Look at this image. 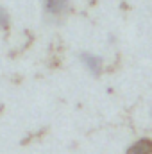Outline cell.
<instances>
[{
    "instance_id": "obj_1",
    "label": "cell",
    "mask_w": 152,
    "mask_h": 154,
    "mask_svg": "<svg viewBox=\"0 0 152 154\" xmlns=\"http://www.w3.org/2000/svg\"><path fill=\"white\" fill-rule=\"evenodd\" d=\"M72 9L70 0H43V11L45 16L52 20H63Z\"/></svg>"
},
{
    "instance_id": "obj_4",
    "label": "cell",
    "mask_w": 152,
    "mask_h": 154,
    "mask_svg": "<svg viewBox=\"0 0 152 154\" xmlns=\"http://www.w3.org/2000/svg\"><path fill=\"white\" fill-rule=\"evenodd\" d=\"M11 23V18H9V13L5 11V7L0 5V31H5Z\"/></svg>"
},
{
    "instance_id": "obj_2",
    "label": "cell",
    "mask_w": 152,
    "mask_h": 154,
    "mask_svg": "<svg viewBox=\"0 0 152 154\" xmlns=\"http://www.w3.org/2000/svg\"><path fill=\"white\" fill-rule=\"evenodd\" d=\"M79 61H81V65H82L93 77L102 75V72H104V59H102L99 54H93V52L84 50V52L79 54Z\"/></svg>"
},
{
    "instance_id": "obj_5",
    "label": "cell",
    "mask_w": 152,
    "mask_h": 154,
    "mask_svg": "<svg viewBox=\"0 0 152 154\" xmlns=\"http://www.w3.org/2000/svg\"><path fill=\"white\" fill-rule=\"evenodd\" d=\"M150 116H152V109H150Z\"/></svg>"
},
{
    "instance_id": "obj_3",
    "label": "cell",
    "mask_w": 152,
    "mask_h": 154,
    "mask_svg": "<svg viewBox=\"0 0 152 154\" xmlns=\"http://www.w3.org/2000/svg\"><path fill=\"white\" fill-rule=\"evenodd\" d=\"M125 154H152V138H140L127 147Z\"/></svg>"
}]
</instances>
